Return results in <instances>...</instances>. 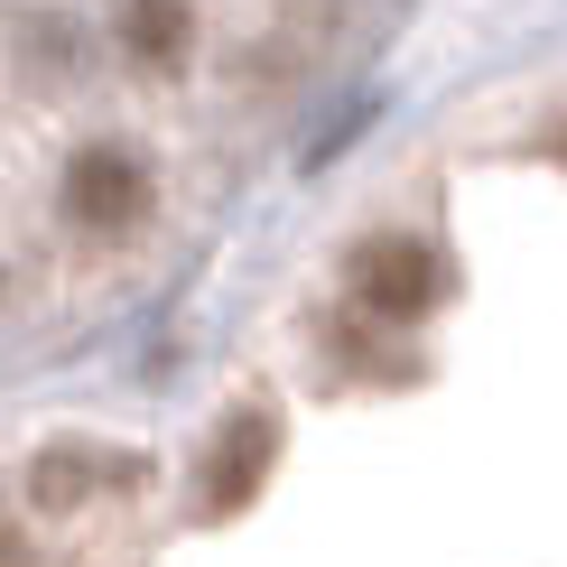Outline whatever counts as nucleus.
<instances>
[{"mask_svg":"<svg viewBox=\"0 0 567 567\" xmlns=\"http://www.w3.org/2000/svg\"><path fill=\"white\" fill-rule=\"evenodd\" d=\"M122 29H131V47H140L150 65H168L177 47H186V0H131Z\"/></svg>","mask_w":567,"mask_h":567,"instance_id":"20e7f679","label":"nucleus"},{"mask_svg":"<svg viewBox=\"0 0 567 567\" xmlns=\"http://www.w3.org/2000/svg\"><path fill=\"white\" fill-rule=\"evenodd\" d=\"M270 456H279V419L270 410H233L224 419V437H215V456H205V512H243L251 493L270 484Z\"/></svg>","mask_w":567,"mask_h":567,"instance_id":"f03ea898","label":"nucleus"},{"mask_svg":"<svg viewBox=\"0 0 567 567\" xmlns=\"http://www.w3.org/2000/svg\"><path fill=\"white\" fill-rule=\"evenodd\" d=\"M140 205H150V168L131 150H84L65 168V215L84 233H122V224H140Z\"/></svg>","mask_w":567,"mask_h":567,"instance_id":"7ed1b4c3","label":"nucleus"},{"mask_svg":"<svg viewBox=\"0 0 567 567\" xmlns=\"http://www.w3.org/2000/svg\"><path fill=\"white\" fill-rule=\"evenodd\" d=\"M446 289V270H437V251L429 243H363V261H353V298L372 307V317H391V326H419L437 307Z\"/></svg>","mask_w":567,"mask_h":567,"instance_id":"f257e3e1","label":"nucleus"}]
</instances>
